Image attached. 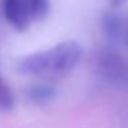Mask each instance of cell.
<instances>
[{
  "label": "cell",
  "instance_id": "ba28073f",
  "mask_svg": "<svg viewBox=\"0 0 128 128\" xmlns=\"http://www.w3.org/2000/svg\"><path fill=\"white\" fill-rule=\"evenodd\" d=\"M127 0H108V3L110 4L113 8H116V7H120L121 4H124Z\"/></svg>",
  "mask_w": 128,
  "mask_h": 128
},
{
  "label": "cell",
  "instance_id": "6da1fadb",
  "mask_svg": "<svg viewBox=\"0 0 128 128\" xmlns=\"http://www.w3.org/2000/svg\"><path fill=\"white\" fill-rule=\"evenodd\" d=\"M80 44L73 40L62 42L46 51L30 54L18 62V72L25 76L50 77L70 73L81 58Z\"/></svg>",
  "mask_w": 128,
  "mask_h": 128
},
{
  "label": "cell",
  "instance_id": "8992f818",
  "mask_svg": "<svg viewBox=\"0 0 128 128\" xmlns=\"http://www.w3.org/2000/svg\"><path fill=\"white\" fill-rule=\"evenodd\" d=\"M14 95H12L11 88L8 87V84L0 77V109L2 110H10L14 108Z\"/></svg>",
  "mask_w": 128,
  "mask_h": 128
},
{
  "label": "cell",
  "instance_id": "7a4b0ae2",
  "mask_svg": "<svg viewBox=\"0 0 128 128\" xmlns=\"http://www.w3.org/2000/svg\"><path fill=\"white\" fill-rule=\"evenodd\" d=\"M96 74L103 81L121 88H128V61L110 48H102L94 56Z\"/></svg>",
  "mask_w": 128,
  "mask_h": 128
},
{
  "label": "cell",
  "instance_id": "3957f363",
  "mask_svg": "<svg viewBox=\"0 0 128 128\" xmlns=\"http://www.w3.org/2000/svg\"><path fill=\"white\" fill-rule=\"evenodd\" d=\"M2 7L7 22L15 30H28L30 21H33L29 0H2Z\"/></svg>",
  "mask_w": 128,
  "mask_h": 128
},
{
  "label": "cell",
  "instance_id": "52a82bcc",
  "mask_svg": "<svg viewBox=\"0 0 128 128\" xmlns=\"http://www.w3.org/2000/svg\"><path fill=\"white\" fill-rule=\"evenodd\" d=\"M29 6L33 21H42L48 14V0H29Z\"/></svg>",
  "mask_w": 128,
  "mask_h": 128
},
{
  "label": "cell",
  "instance_id": "5b68a950",
  "mask_svg": "<svg viewBox=\"0 0 128 128\" xmlns=\"http://www.w3.org/2000/svg\"><path fill=\"white\" fill-rule=\"evenodd\" d=\"M56 91L51 84H33L28 90V96L34 103L50 102L55 96Z\"/></svg>",
  "mask_w": 128,
  "mask_h": 128
},
{
  "label": "cell",
  "instance_id": "277c9868",
  "mask_svg": "<svg viewBox=\"0 0 128 128\" xmlns=\"http://www.w3.org/2000/svg\"><path fill=\"white\" fill-rule=\"evenodd\" d=\"M102 32L112 43H118L122 37V21L118 15L108 12L102 18Z\"/></svg>",
  "mask_w": 128,
  "mask_h": 128
}]
</instances>
